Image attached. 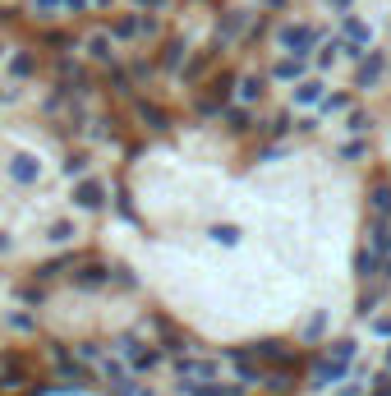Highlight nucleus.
I'll list each match as a JSON object with an SVG mask.
<instances>
[{"mask_svg":"<svg viewBox=\"0 0 391 396\" xmlns=\"http://www.w3.org/2000/svg\"><path fill=\"white\" fill-rule=\"evenodd\" d=\"M359 346L355 341H336L318 364H313V392H327L331 382H346L350 378V364H355Z\"/></svg>","mask_w":391,"mask_h":396,"instance_id":"f257e3e1","label":"nucleus"},{"mask_svg":"<svg viewBox=\"0 0 391 396\" xmlns=\"http://www.w3.org/2000/svg\"><path fill=\"white\" fill-rule=\"evenodd\" d=\"M277 46H286L290 55H299V60H304V55H313V46H318V28H304V23H286L277 33Z\"/></svg>","mask_w":391,"mask_h":396,"instance_id":"f03ea898","label":"nucleus"},{"mask_svg":"<svg viewBox=\"0 0 391 396\" xmlns=\"http://www.w3.org/2000/svg\"><path fill=\"white\" fill-rule=\"evenodd\" d=\"M171 373H175L180 382H189V378L217 382V360H198V355H175V360H171Z\"/></svg>","mask_w":391,"mask_h":396,"instance_id":"7ed1b4c3","label":"nucleus"},{"mask_svg":"<svg viewBox=\"0 0 391 396\" xmlns=\"http://www.w3.org/2000/svg\"><path fill=\"white\" fill-rule=\"evenodd\" d=\"M106 198H111V194H106V185H102V180H78V185H74V208H83V212H102L106 208Z\"/></svg>","mask_w":391,"mask_h":396,"instance_id":"20e7f679","label":"nucleus"},{"mask_svg":"<svg viewBox=\"0 0 391 396\" xmlns=\"http://www.w3.org/2000/svg\"><path fill=\"white\" fill-rule=\"evenodd\" d=\"M180 396H244V382H180Z\"/></svg>","mask_w":391,"mask_h":396,"instance_id":"39448f33","label":"nucleus"},{"mask_svg":"<svg viewBox=\"0 0 391 396\" xmlns=\"http://www.w3.org/2000/svg\"><path fill=\"white\" fill-rule=\"evenodd\" d=\"M37 176H42V166H37L33 152H18V157L9 161V180H18V185H33Z\"/></svg>","mask_w":391,"mask_h":396,"instance_id":"423d86ee","label":"nucleus"},{"mask_svg":"<svg viewBox=\"0 0 391 396\" xmlns=\"http://www.w3.org/2000/svg\"><path fill=\"white\" fill-rule=\"evenodd\" d=\"M230 364H235V373H240V382H244V387H249V382H262V369L253 364V355L230 350Z\"/></svg>","mask_w":391,"mask_h":396,"instance_id":"0eeeda50","label":"nucleus"},{"mask_svg":"<svg viewBox=\"0 0 391 396\" xmlns=\"http://www.w3.org/2000/svg\"><path fill=\"white\" fill-rule=\"evenodd\" d=\"M322 97H327L322 79H299V88H295V106H322Z\"/></svg>","mask_w":391,"mask_h":396,"instance_id":"6e6552de","label":"nucleus"},{"mask_svg":"<svg viewBox=\"0 0 391 396\" xmlns=\"http://www.w3.org/2000/svg\"><path fill=\"white\" fill-rule=\"evenodd\" d=\"M382 70H387V55H368L364 65H359V74H355V83L359 88H373L377 79H382Z\"/></svg>","mask_w":391,"mask_h":396,"instance_id":"1a4fd4ad","label":"nucleus"},{"mask_svg":"<svg viewBox=\"0 0 391 396\" xmlns=\"http://www.w3.org/2000/svg\"><path fill=\"white\" fill-rule=\"evenodd\" d=\"M262 92H267V79H262V74H244V79H240V102H244V106L258 102Z\"/></svg>","mask_w":391,"mask_h":396,"instance_id":"9d476101","label":"nucleus"},{"mask_svg":"<svg viewBox=\"0 0 391 396\" xmlns=\"http://www.w3.org/2000/svg\"><path fill=\"white\" fill-rule=\"evenodd\" d=\"M253 355H258V360H277V364H286V369H295V355H286L277 341H258V346H253Z\"/></svg>","mask_w":391,"mask_h":396,"instance_id":"9b49d317","label":"nucleus"},{"mask_svg":"<svg viewBox=\"0 0 391 396\" xmlns=\"http://www.w3.org/2000/svg\"><path fill=\"white\" fill-rule=\"evenodd\" d=\"M87 55H92V60H102V65H111V60H115L111 37H106V33H92V37H87Z\"/></svg>","mask_w":391,"mask_h":396,"instance_id":"f8f14e48","label":"nucleus"},{"mask_svg":"<svg viewBox=\"0 0 391 396\" xmlns=\"http://www.w3.org/2000/svg\"><path fill=\"white\" fill-rule=\"evenodd\" d=\"M226 129H230V134H249V129H253L249 106H230V111H226Z\"/></svg>","mask_w":391,"mask_h":396,"instance_id":"ddd939ff","label":"nucleus"},{"mask_svg":"<svg viewBox=\"0 0 391 396\" xmlns=\"http://www.w3.org/2000/svg\"><path fill=\"white\" fill-rule=\"evenodd\" d=\"M134 111L148 120V129H166V124H171V120H166V111H156L152 102H134Z\"/></svg>","mask_w":391,"mask_h":396,"instance_id":"4468645a","label":"nucleus"},{"mask_svg":"<svg viewBox=\"0 0 391 396\" xmlns=\"http://www.w3.org/2000/svg\"><path fill=\"white\" fill-rule=\"evenodd\" d=\"M74 282H78V286H83V291H87V286H106V267H102V263H87V267H83V272H78V277H74Z\"/></svg>","mask_w":391,"mask_h":396,"instance_id":"2eb2a0df","label":"nucleus"},{"mask_svg":"<svg viewBox=\"0 0 391 396\" xmlns=\"http://www.w3.org/2000/svg\"><path fill=\"white\" fill-rule=\"evenodd\" d=\"M46 240H51V245H70L74 240V221H51V226H46Z\"/></svg>","mask_w":391,"mask_h":396,"instance_id":"dca6fc26","label":"nucleus"},{"mask_svg":"<svg viewBox=\"0 0 391 396\" xmlns=\"http://www.w3.org/2000/svg\"><path fill=\"white\" fill-rule=\"evenodd\" d=\"M341 55H346V42H327V46L318 51V70H331Z\"/></svg>","mask_w":391,"mask_h":396,"instance_id":"f3484780","label":"nucleus"},{"mask_svg":"<svg viewBox=\"0 0 391 396\" xmlns=\"http://www.w3.org/2000/svg\"><path fill=\"white\" fill-rule=\"evenodd\" d=\"M299 74H304V60H299V55H290V60H281L277 70H272V79H299Z\"/></svg>","mask_w":391,"mask_h":396,"instance_id":"a211bd4d","label":"nucleus"},{"mask_svg":"<svg viewBox=\"0 0 391 396\" xmlns=\"http://www.w3.org/2000/svg\"><path fill=\"white\" fill-rule=\"evenodd\" d=\"M143 33V18H120V23H115V37H120V42H134V37H139Z\"/></svg>","mask_w":391,"mask_h":396,"instance_id":"6ab92c4d","label":"nucleus"},{"mask_svg":"<svg viewBox=\"0 0 391 396\" xmlns=\"http://www.w3.org/2000/svg\"><path fill=\"white\" fill-rule=\"evenodd\" d=\"M180 65H184V42H171L161 51V70H180Z\"/></svg>","mask_w":391,"mask_h":396,"instance_id":"aec40b11","label":"nucleus"},{"mask_svg":"<svg viewBox=\"0 0 391 396\" xmlns=\"http://www.w3.org/2000/svg\"><path fill=\"white\" fill-rule=\"evenodd\" d=\"M341 28H346V42H355V46L368 42V23H359V18H346Z\"/></svg>","mask_w":391,"mask_h":396,"instance_id":"412c9836","label":"nucleus"},{"mask_svg":"<svg viewBox=\"0 0 391 396\" xmlns=\"http://www.w3.org/2000/svg\"><path fill=\"white\" fill-rule=\"evenodd\" d=\"M37 70V60H33V55H14V60H9V74H14V79H28V74H33Z\"/></svg>","mask_w":391,"mask_h":396,"instance_id":"4be33fe9","label":"nucleus"},{"mask_svg":"<svg viewBox=\"0 0 391 396\" xmlns=\"http://www.w3.org/2000/svg\"><path fill=\"white\" fill-rule=\"evenodd\" d=\"M208 235L217 240V245H240V235H244V230H240V226H212Z\"/></svg>","mask_w":391,"mask_h":396,"instance_id":"5701e85b","label":"nucleus"},{"mask_svg":"<svg viewBox=\"0 0 391 396\" xmlns=\"http://www.w3.org/2000/svg\"><path fill=\"white\" fill-rule=\"evenodd\" d=\"M373 254L391 258V226H373Z\"/></svg>","mask_w":391,"mask_h":396,"instance_id":"b1692460","label":"nucleus"},{"mask_svg":"<svg viewBox=\"0 0 391 396\" xmlns=\"http://www.w3.org/2000/svg\"><path fill=\"white\" fill-rule=\"evenodd\" d=\"M5 323L14 327V332H33V327H37V318H33V314H23V309H14V314H9Z\"/></svg>","mask_w":391,"mask_h":396,"instance_id":"393cba45","label":"nucleus"},{"mask_svg":"<svg viewBox=\"0 0 391 396\" xmlns=\"http://www.w3.org/2000/svg\"><path fill=\"white\" fill-rule=\"evenodd\" d=\"M262 387H267V392H290V373H262Z\"/></svg>","mask_w":391,"mask_h":396,"instance_id":"a878e982","label":"nucleus"},{"mask_svg":"<svg viewBox=\"0 0 391 396\" xmlns=\"http://www.w3.org/2000/svg\"><path fill=\"white\" fill-rule=\"evenodd\" d=\"M355 272H359V277H373V272H377V254H373V249H364V254L355 258Z\"/></svg>","mask_w":391,"mask_h":396,"instance_id":"bb28decb","label":"nucleus"},{"mask_svg":"<svg viewBox=\"0 0 391 396\" xmlns=\"http://www.w3.org/2000/svg\"><path fill=\"white\" fill-rule=\"evenodd\" d=\"M161 355H166V350H139V355H134V369H143V373L156 369V364H161Z\"/></svg>","mask_w":391,"mask_h":396,"instance_id":"cd10ccee","label":"nucleus"},{"mask_svg":"<svg viewBox=\"0 0 391 396\" xmlns=\"http://www.w3.org/2000/svg\"><path fill=\"white\" fill-rule=\"evenodd\" d=\"M244 23H249V14H226V23H221V42L235 33H244Z\"/></svg>","mask_w":391,"mask_h":396,"instance_id":"c85d7f7f","label":"nucleus"},{"mask_svg":"<svg viewBox=\"0 0 391 396\" xmlns=\"http://www.w3.org/2000/svg\"><path fill=\"white\" fill-rule=\"evenodd\" d=\"M318 111H350V97H346V92H331V97H322V106H318Z\"/></svg>","mask_w":391,"mask_h":396,"instance_id":"c756f323","label":"nucleus"},{"mask_svg":"<svg viewBox=\"0 0 391 396\" xmlns=\"http://www.w3.org/2000/svg\"><path fill=\"white\" fill-rule=\"evenodd\" d=\"M368 124H373V120H368V111H350V115H346V129H350V134H364Z\"/></svg>","mask_w":391,"mask_h":396,"instance_id":"7c9ffc66","label":"nucleus"},{"mask_svg":"<svg viewBox=\"0 0 391 396\" xmlns=\"http://www.w3.org/2000/svg\"><path fill=\"white\" fill-rule=\"evenodd\" d=\"M373 212H387V217H391V185L373 189Z\"/></svg>","mask_w":391,"mask_h":396,"instance_id":"2f4dec72","label":"nucleus"},{"mask_svg":"<svg viewBox=\"0 0 391 396\" xmlns=\"http://www.w3.org/2000/svg\"><path fill=\"white\" fill-rule=\"evenodd\" d=\"M322 332H327V314H313L304 323V341H313V336H322Z\"/></svg>","mask_w":391,"mask_h":396,"instance_id":"473e14b6","label":"nucleus"},{"mask_svg":"<svg viewBox=\"0 0 391 396\" xmlns=\"http://www.w3.org/2000/svg\"><path fill=\"white\" fill-rule=\"evenodd\" d=\"M208 65H212V51H203V55H193V60H189V70H184V79H198V74H203V70H208Z\"/></svg>","mask_w":391,"mask_h":396,"instance_id":"72a5a7b5","label":"nucleus"},{"mask_svg":"<svg viewBox=\"0 0 391 396\" xmlns=\"http://www.w3.org/2000/svg\"><path fill=\"white\" fill-rule=\"evenodd\" d=\"M377 299H382V295H377V291H368L364 299H359V309H355V314H359V318H373V314H377Z\"/></svg>","mask_w":391,"mask_h":396,"instance_id":"f704fd0d","label":"nucleus"},{"mask_svg":"<svg viewBox=\"0 0 391 396\" xmlns=\"http://www.w3.org/2000/svg\"><path fill=\"white\" fill-rule=\"evenodd\" d=\"M83 171H87V157H83V152L65 157V176H83Z\"/></svg>","mask_w":391,"mask_h":396,"instance_id":"c9c22d12","label":"nucleus"},{"mask_svg":"<svg viewBox=\"0 0 391 396\" xmlns=\"http://www.w3.org/2000/svg\"><path fill=\"white\" fill-rule=\"evenodd\" d=\"M368 327H373V336H391V314H377Z\"/></svg>","mask_w":391,"mask_h":396,"instance_id":"e433bc0d","label":"nucleus"},{"mask_svg":"<svg viewBox=\"0 0 391 396\" xmlns=\"http://www.w3.org/2000/svg\"><path fill=\"white\" fill-rule=\"evenodd\" d=\"M368 396H391V378H387V373H377V378H373V387H368Z\"/></svg>","mask_w":391,"mask_h":396,"instance_id":"4c0bfd02","label":"nucleus"},{"mask_svg":"<svg viewBox=\"0 0 391 396\" xmlns=\"http://www.w3.org/2000/svg\"><path fill=\"white\" fill-rule=\"evenodd\" d=\"M364 152H368V143H359V139H355V143H346V148H341V157L350 161V157H364Z\"/></svg>","mask_w":391,"mask_h":396,"instance_id":"58836bf2","label":"nucleus"},{"mask_svg":"<svg viewBox=\"0 0 391 396\" xmlns=\"http://www.w3.org/2000/svg\"><path fill=\"white\" fill-rule=\"evenodd\" d=\"M115 212H120L124 221H139V217H134V208H129V198H124V194H115Z\"/></svg>","mask_w":391,"mask_h":396,"instance_id":"ea45409f","label":"nucleus"},{"mask_svg":"<svg viewBox=\"0 0 391 396\" xmlns=\"http://www.w3.org/2000/svg\"><path fill=\"white\" fill-rule=\"evenodd\" d=\"M267 129H272V134H286V129H290V115H272Z\"/></svg>","mask_w":391,"mask_h":396,"instance_id":"a19ab883","label":"nucleus"},{"mask_svg":"<svg viewBox=\"0 0 391 396\" xmlns=\"http://www.w3.org/2000/svg\"><path fill=\"white\" fill-rule=\"evenodd\" d=\"M60 5H65V0H33L37 14H51V9H60Z\"/></svg>","mask_w":391,"mask_h":396,"instance_id":"79ce46f5","label":"nucleus"},{"mask_svg":"<svg viewBox=\"0 0 391 396\" xmlns=\"http://www.w3.org/2000/svg\"><path fill=\"white\" fill-rule=\"evenodd\" d=\"M18 299H33V304H37V299H42V291H37V286H18Z\"/></svg>","mask_w":391,"mask_h":396,"instance_id":"37998d69","label":"nucleus"},{"mask_svg":"<svg viewBox=\"0 0 391 396\" xmlns=\"http://www.w3.org/2000/svg\"><path fill=\"white\" fill-rule=\"evenodd\" d=\"M377 277H382V282H391V258H382V263H377Z\"/></svg>","mask_w":391,"mask_h":396,"instance_id":"c03bdc74","label":"nucleus"},{"mask_svg":"<svg viewBox=\"0 0 391 396\" xmlns=\"http://www.w3.org/2000/svg\"><path fill=\"white\" fill-rule=\"evenodd\" d=\"M336 396H359V382H350V378H346V387H341Z\"/></svg>","mask_w":391,"mask_h":396,"instance_id":"a18cd8bd","label":"nucleus"},{"mask_svg":"<svg viewBox=\"0 0 391 396\" xmlns=\"http://www.w3.org/2000/svg\"><path fill=\"white\" fill-rule=\"evenodd\" d=\"M327 5H336V9H350V5H355V0H327Z\"/></svg>","mask_w":391,"mask_h":396,"instance_id":"49530a36","label":"nucleus"},{"mask_svg":"<svg viewBox=\"0 0 391 396\" xmlns=\"http://www.w3.org/2000/svg\"><path fill=\"white\" fill-rule=\"evenodd\" d=\"M18 97V92H9V88H0V102H14Z\"/></svg>","mask_w":391,"mask_h":396,"instance_id":"de8ad7c7","label":"nucleus"},{"mask_svg":"<svg viewBox=\"0 0 391 396\" xmlns=\"http://www.w3.org/2000/svg\"><path fill=\"white\" fill-rule=\"evenodd\" d=\"M134 5H156V0H134Z\"/></svg>","mask_w":391,"mask_h":396,"instance_id":"09e8293b","label":"nucleus"},{"mask_svg":"<svg viewBox=\"0 0 391 396\" xmlns=\"http://www.w3.org/2000/svg\"><path fill=\"white\" fill-rule=\"evenodd\" d=\"M387 369H391V350H387Z\"/></svg>","mask_w":391,"mask_h":396,"instance_id":"8fccbe9b","label":"nucleus"},{"mask_svg":"<svg viewBox=\"0 0 391 396\" xmlns=\"http://www.w3.org/2000/svg\"><path fill=\"white\" fill-rule=\"evenodd\" d=\"M0 249H5V240H0Z\"/></svg>","mask_w":391,"mask_h":396,"instance_id":"3c124183","label":"nucleus"},{"mask_svg":"<svg viewBox=\"0 0 391 396\" xmlns=\"http://www.w3.org/2000/svg\"><path fill=\"white\" fill-rule=\"evenodd\" d=\"M102 5H106V0H102Z\"/></svg>","mask_w":391,"mask_h":396,"instance_id":"603ef678","label":"nucleus"}]
</instances>
